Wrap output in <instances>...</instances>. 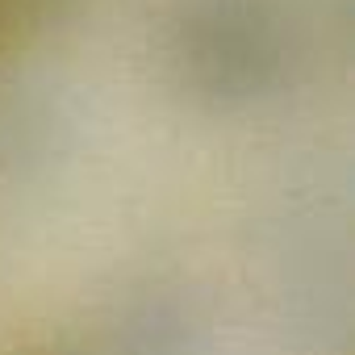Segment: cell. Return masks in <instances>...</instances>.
<instances>
[{"mask_svg":"<svg viewBox=\"0 0 355 355\" xmlns=\"http://www.w3.org/2000/svg\"><path fill=\"white\" fill-rule=\"evenodd\" d=\"M163 51L167 80L209 109L263 101L288 67L284 21L268 0H184Z\"/></svg>","mask_w":355,"mask_h":355,"instance_id":"obj_1","label":"cell"},{"mask_svg":"<svg viewBox=\"0 0 355 355\" xmlns=\"http://www.w3.org/2000/svg\"><path fill=\"white\" fill-rule=\"evenodd\" d=\"M9 34V0H0V42Z\"/></svg>","mask_w":355,"mask_h":355,"instance_id":"obj_2","label":"cell"},{"mask_svg":"<svg viewBox=\"0 0 355 355\" xmlns=\"http://www.w3.org/2000/svg\"><path fill=\"white\" fill-rule=\"evenodd\" d=\"M17 355H55L51 347H26V351H17Z\"/></svg>","mask_w":355,"mask_h":355,"instance_id":"obj_3","label":"cell"}]
</instances>
